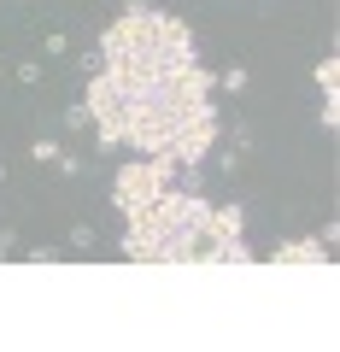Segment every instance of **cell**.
<instances>
[{
    "mask_svg": "<svg viewBox=\"0 0 340 352\" xmlns=\"http://www.w3.org/2000/svg\"><path fill=\"white\" fill-rule=\"evenodd\" d=\"M65 129H71V135H82V129H89V106H82V100L65 106Z\"/></svg>",
    "mask_w": 340,
    "mask_h": 352,
    "instance_id": "30bf717a",
    "label": "cell"
},
{
    "mask_svg": "<svg viewBox=\"0 0 340 352\" xmlns=\"http://www.w3.org/2000/svg\"><path fill=\"white\" fill-rule=\"evenodd\" d=\"M59 258V247H24V264H53Z\"/></svg>",
    "mask_w": 340,
    "mask_h": 352,
    "instance_id": "5bb4252c",
    "label": "cell"
},
{
    "mask_svg": "<svg viewBox=\"0 0 340 352\" xmlns=\"http://www.w3.org/2000/svg\"><path fill=\"white\" fill-rule=\"evenodd\" d=\"M217 76L200 59L152 76H89V124L100 147H135V153H170L182 170H200L217 147Z\"/></svg>",
    "mask_w": 340,
    "mask_h": 352,
    "instance_id": "6da1fadb",
    "label": "cell"
},
{
    "mask_svg": "<svg viewBox=\"0 0 340 352\" xmlns=\"http://www.w3.org/2000/svg\"><path fill=\"white\" fill-rule=\"evenodd\" d=\"M59 153H65V147H59V141H47V135H41V141H36V147H30V159H36V164H53V159H59Z\"/></svg>",
    "mask_w": 340,
    "mask_h": 352,
    "instance_id": "8fae6325",
    "label": "cell"
},
{
    "mask_svg": "<svg viewBox=\"0 0 340 352\" xmlns=\"http://www.w3.org/2000/svg\"><path fill=\"white\" fill-rule=\"evenodd\" d=\"M247 65H229V71H217V88H223V94H247Z\"/></svg>",
    "mask_w": 340,
    "mask_h": 352,
    "instance_id": "8992f818",
    "label": "cell"
},
{
    "mask_svg": "<svg viewBox=\"0 0 340 352\" xmlns=\"http://www.w3.org/2000/svg\"><path fill=\"white\" fill-rule=\"evenodd\" d=\"M177 170H182V164L170 159V153H147V159H129L124 170L112 176V206H117L124 217H135L141 206H152L164 188H170V182H177Z\"/></svg>",
    "mask_w": 340,
    "mask_h": 352,
    "instance_id": "277c9868",
    "label": "cell"
},
{
    "mask_svg": "<svg viewBox=\"0 0 340 352\" xmlns=\"http://www.w3.org/2000/svg\"><path fill=\"white\" fill-rule=\"evenodd\" d=\"M317 118H323V129H335V124H340V100H335V94H323V106H317Z\"/></svg>",
    "mask_w": 340,
    "mask_h": 352,
    "instance_id": "7c38bea8",
    "label": "cell"
},
{
    "mask_svg": "<svg viewBox=\"0 0 340 352\" xmlns=\"http://www.w3.org/2000/svg\"><path fill=\"white\" fill-rule=\"evenodd\" d=\"M18 82H24V88H41V59H18Z\"/></svg>",
    "mask_w": 340,
    "mask_h": 352,
    "instance_id": "9c48e42d",
    "label": "cell"
},
{
    "mask_svg": "<svg viewBox=\"0 0 340 352\" xmlns=\"http://www.w3.org/2000/svg\"><path fill=\"white\" fill-rule=\"evenodd\" d=\"M53 164H59V176H82V170H89V164L76 159V153H59V159H53Z\"/></svg>",
    "mask_w": 340,
    "mask_h": 352,
    "instance_id": "4fadbf2b",
    "label": "cell"
},
{
    "mask_svg": "<svg viewBox=\"0 0 340 352\" xmlns=\"http://www.w3.org/2000/svg\"><path fill=\"white\" fill-rule=\"evenodd\" d=\"M94 71L112 76H152V71H177L194 65V30L177 12H164L152 0H124V12L100 30V47H94Z\"/></svg>",
    "mask_w": 340,
    "mask_h": 352,
    "instance_id": "3957f363",
    "label": "cell"
},
{
    "mask_svg": "<svg viewBox=\"0 0 340 352\" xmlns=\"http://www.w3.org/2000/svg\"><path fill=\"white\" fill-rule=\"evenodd\" d=\"M18 252V229H0V258H12Z\"/></svg>",
    "mask_w": 340,
    "mask_h": 352,
    "instance_id": "9a60e30c",
    "label": "cell"
},
{
    "mask_svg": "<svg viewBox=\"0 0 340 352\" xmlns=\"http://www.w3.org/2000/svg\"><path fill=\"white\" fill-rule=\"evenodd\" d=\"M0 76H6V65H0Z\"/></svg>",
    "mask_w": 340,
    "mask_h": 352,
    "instance_id": "2e32d148",
    "label": "cell"
},
{
    "mask_svg": "<svg viewBox=\"0 0 340 352\" xmlns=\"http://www.w3.org/2000/svg\"><path fill=\"white\" fill-rule=\"evenodd\" d=\"M335 252L323 247V241H282V247L264 252V264H328Z\"/></svg>",
    "mask_w": 340,
    "mask_h": 352,
    "instance_id": "5b68a950",
    "label": "cell"
},
{
    "mask_svg": "<svg viewBox=\"0 0 340 352\" xmlns=\"http://www.w3.org/2000/svg\"><path fill=\"white\" fill-rule=\"evenodd\" d=\"M317 88H323V94H335V88H340V59H335V53L317 59Z\"/></svg>",
    "mask_w": 340,
    "mask_h": 352,
    "instance_id": "52a82bcc",
    "label": "cell"
},
{
    "mask_svg": "<svg viewBox=\"0 0 340 352\" xmlns=\"http://www.w3.org/2000/svg\"><path fill=\"white\" fill-rule=\"evenodd\" d=\"M129 264H252L258 252L247 247V223H240L235 200H205L200 188H170L135 217H124V241H117Z\"/></svg>",
    "mask_w": 340,
    "mask_h": 352,
    "instance_id": "7a4b0ae2",
    "label": "cell"
},
{
    "mask_svg": "<svg viewBox=\"0 0 340 352\" xmlns=\"http://www.w3.org/2000/svg\"><path fill=\"white\" fill-rule=\"evenodd\" d=\"M41 53H47V59H65V53H71V36H65V30H53V36H41Z\"/></svg>",
    "mask_w": 340,
    "mask_h": 352,
    "instance_id": "ba28073f",
    "label": "cell"
}]
</instances>
